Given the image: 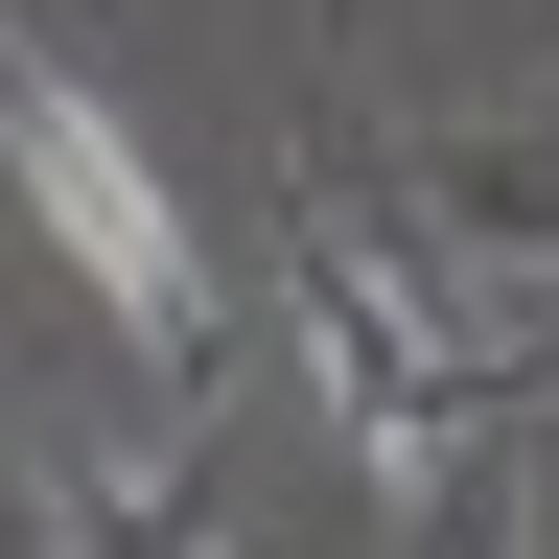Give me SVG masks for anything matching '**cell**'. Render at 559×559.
<instances>
[{"mask_svg":"<svg viewBox=\"0 0 559 559\" xmlns=\"http://www.w3.org/2000/svg\"><path fill=\"white\" fill-rule=\"evenodd\" d=\"M0 187L47 210V257L117 304V349H210V257H187V187L140 164V117L94 94V70H47L24 24H0Z\"/></svg>","mask_w":559,"mask_h":559,"instance_id":"6da1fadb","label":"cell"}]
</instances>
